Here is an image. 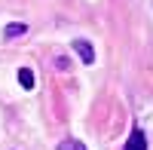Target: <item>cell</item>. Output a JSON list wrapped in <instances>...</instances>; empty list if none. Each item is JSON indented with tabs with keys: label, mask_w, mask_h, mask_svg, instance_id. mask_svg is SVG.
<instances>
[{
	"label": "cell",
	"mask_w": 153,
	"mask_h": 150,
	"mask_svg": "<svg viewBox=\"0 0 153 150\" xmlns=\"http://www.w3.org/2000/svg\"><path fill=\"white\" fill-rule=\"evenodd\" d=\"M25 31H28V28H25V25H19V22H12L9 28H6V37H9V40H16V37H22Z\"/></svg>",
	"instance_id": "cell-4"
},
{
	"label": "cell",
	"mask_w": 153,
	"mask_h": 150,
	"mask_svg": "<svg viewBox=\"0 0 153 150\" xmlns=\"http://www.w3.org/2000/svg\"><path fill=\"white\" fill-rule=\"evenodd\" d=\"M126 150H147V138H144V132H141V129H135V132L129 135Z\"/></svg>",
	"instance_id": "cell-1"
},
{
	"label": "cell",
	"mask_w": 153,
	"mask_h": 150,
	"mask_svg": "<svg viewBox=\"0 0 153 150\" xmlns=\"http://www.w3.org/2000/svg\"><path fill=\"white\" fill-rule=\"evenodd\" d=\"M58 150H86V144H83V141L68 138V141H61V144H58Z\"/></svg>",
	"instance_id": "cell-5"
},
{
	"label": "cell",
	"mask_w": 153,
	"mask_h": 150,
	"mask_svg": "<svg viewBox=\"0 0 153 150\" xmlns=\"http://www.w3.org/2000/svg\"><path fill=\"white\" fill-rule=\"evenodd\" d=\"M74 49H76V52H80V58L86 61V65H92V61H95V49L89 46L86 40H74Z\"/></svg>",
	"instance_id": "cell-2"
},
{
	"label": "cell",
	"mask_w": 153,
	"mask_h": 150,
	"mask_svg": "<svg viewBox=\"0 0 153 150\" xmlns=\"http://www.w3.org/2000/svg\"><path fill=\"white\" fill-rule=\"evenodd\" d=\"M19 83L25 86V89H34V74H31L28 68H22V71H19Z\"/></svg>",
	"instance_id": "cell-3"
}]
</instances>
